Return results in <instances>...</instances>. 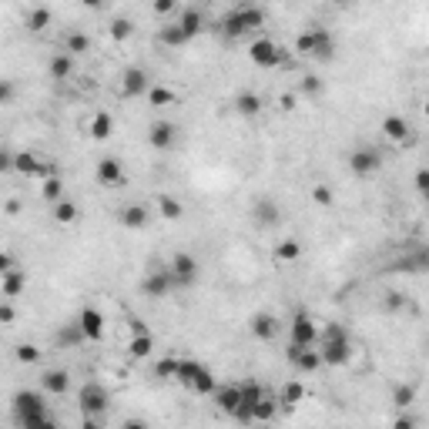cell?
Segmentation results:
<instances>
[{"instance_id":"6da1fadb","label":"cell","mask_w":429,"mask_h":429,"mask_svg":"<svg viewBox=\"0 0 429 429\" xmlns=\"http://www.w3.org/2000/svg\"><path fill=\"white\" fill-rule=\"evenodd\" d=\"M318 353H322V366H346L353 359V342H349V332L339 325V322H329L325 329H318Z\"/></svg>"},{"instance_id":"7a4b0ae2","label":"cell","mask_w":429,"mask_h":429,"mask_svg":"<svg viewBox=\"0 0 429 429\" xmlns=\"http://www.w3.org/2000/svg\"><path fill=\"white\" fill-rule=\"evenodd\" d=\"M261 24H265V10H261V7H255V3H238L232 14H225L222 34L235 40V38L252 34V31H259Z\"/></svg>"},{"instance_id":"3957f363","label":"cell","mask_w":429,"mask_h":429,"mask_svg":"<svg viewBox=\"0 0 429 429\" xmlns=\"http://www.w3.org/2000/svg\"><path fill=\"white\" fill-rule=\"evenodd\" d=\"M14 419H17L20 426H51L44 396L34 389L17 392V396H14Z\"/></svg>"},{"instance_id":"277c9868","label":"cell","mask_w":429,"mask_h":429,"mask_svg":"<svg viewBox=\"0 0 429 429\" xmlns=\"http://www.w3.org/2000/svg\"><path fill=\"white\" fill-rule=\"evenodd\" d=\"M248 57H252V64H255V67H265V71H268V67H282L289 54H285V51H282L272 38H259L252 47H248Z\"/></svg>"},{"instance_id":"5b68a950","label":"cell","mask_w":429,"mask_h":429,"mask_svg":"<svg viewBox=\"0 0 429 429\" xmlns=\"http://www.w3.org/2000/svg\"><path fill=\"white\" fill-rule=\"evenodd\" d=\"M77 403H81V412L84 416H91V419H97V416H104L108 412V389L104 386H97V382H88V386H81V392H77Z\"/></svg>"},{"instance_id":"8992f818","label":"cell","mask_w":429,"mask_h":429,"mask_svg":"<svg viewBox=\"0 0 429 429\" xmlns=\"http://www.w3.org/2000/svg\"><path fill=\"white\" fill-rule=\"evenodd\" d=\"M168 268H171V275H175V285H181V289L195 285V279H198V259L188 255V252H178L168 261Z\"/></svg>"},{"instance_id":"52a82bcc","label":"cell","mask_w":429,"mask_h":429,"mask_svg":"<svg viewBox=\"0 0 429 429\" xmlns=\"http://www.w3.org/2000/svg\"><path fill=\"white\" fill-rule=\"evenodd\" d=\"M171 289H175V275H171V268H154L145 275L141 282V292L148 296V299H165Z\"/></svg>"},{"instance_id":"ba28073f","label":"cell","mask_w":429,"mask_h":429,"mask_svg":"<svg viewBox=\"0 0 429 429\" xmlns=\"http://www.w3.org/2000/svg\"><path fill=\"white\" fill-rule=\"evenodd\" d=\"M379 165H382V158H379V151L375 148H355L353 154H349V171H353L355 178H369V175H375Z\"/></svg>"},{"instance_id":"9c48e42d","label":"cell","mask_w":429,"mask_h":429,"mask_svg":"<svg viewBox=\"0 0 429 429\" xmlns=\"http://www.w3.org/2000/svg\"><path fill=\"white\" fill-rule=\"evenodd\" d=\"M261 396H265V389H261L259 382H242V406L235 410V416L232 419H238V423H255V403H259Z\"/></svg>"},{"instance_id":"30bf717a","label":"cell","mask_w":429,"mask_h":429,"mask_svg":"<svg viewBox=\"0 0 429 429\" xmlns=\"http://www.w3.org/2000/svg\"><path fill=\"white\" fill-rule=\"evenodd\" d=\"M285 355H289V362H292L299 373H316L318 366H322V353L312 349V346H296V342H292Z\"/></svg>"},{"instance_id":"8fae6325","label":"cell","mask_w":429,"mask_h":429,"mask_svg":"<svg viewBox=\"0 0 429 429\" xmlns=\"http://www.w3.org/2000/svg\"><path fill=\"white\" fill-rule=\"evenodd\" d=\"M289 336H292L296 346H318V325L305 312H299L292 318V325H289Z\"/></svg>"},{"instance_id":"7c38bea8","label":"cell","mask_w":429,"mask_h":429,"mask_svg":"<svg viewBox=\"0 0 429 429\" xmlns=\"http://www.w3.org/2000/svg\"><path fill=\"white\" fill-rule=\"evenodd\" d=\"M151 91V77L148 71H141V67H128L124 74H121V97H141V94Z\"/></svg>"},{"instance_id":"4fadbf2b","label":"cell","mask_w":429,"mask_h":429,"mask_svg":"<svg viewBox=\"0 0 429 429\" xmlns=\"http://www.w3.org/2000/svg\"><path fill=\"white\" fill-rule=\"evenodd\" d=\"M175 141H178V128L171 121H154L148 128V145L154 151H171Z\"/></svg>"},{"instance_id":"5bb4252c","label":"cell","mask_w":429,"mask_h":429,"mask_svg":"<svg viewBox=\"0 0 429 429\" xmlns=\"http://www.w3.org/2000/svg\"><path fill=\"white\" fill-rule=\"evenodd\" d=\"M77 322H81V329H84V339H88V342H101V339H104V316H101L97 309L84 305L81 316H77Z\"/></svg>"},{"instance_id":"9a60e30c","label":"cell","mask_w":429,"mask_h":429,"mask_svg":"<svg viewBox=\"0 0 429 429\" xmlns=\"http://www.w3.org/2000/svg\"><path fill=\"white\" fill-rule=\"evenodd\" d=\"M94 178H97L101 185L118 188L121 181H124V168H121V158H101V161H97V168H94Z\"/></svg>"},{"instance_id":"2e32d148","label":"cell","mask_w":429,"mask_h":429,"mask_svg":"<svg viewBox=\"0 0 429 429\" xmlns=\"http://www.w3.org/2000/svg\"><path fill=\"white\" fill-rule=\"evenodd\" d=\"M248 329H252V336L259 339V342H272V339L279 336V318L272 316V312H255L252 322H248Z\"/></svg>"},{"instance_id":"e0dca14e","label":"cell","mask_w":429,"mask_h":429,"mask_svg":"<svg viewBox=\"0 0 429 429\" xmlns=\"http://www.w3.org/2000/svg\"><path fill=\"white\" fill-rule=\"evenodd\" d=\"M215 406L228 416H235V410L242 406V386H218L215 389Z\"/></svg>"},{"instance_id":"ac0fdd59","label":"cell","mask_w":429,"mask_h":429,"mask_svg":"<svg viewBox=\"0 0 429 429\" xmlns=\"http://www.w3.org/2000/svg\"><path fill=\"white\" fill-rule=\"evenodd\" d=\"M40 386L47 396H64V392L71 389V375L64 373V369H47V373L40 375Z\"/></svg>"},{"instance_id":"d6986e66","label":"cell","mask_w":429,"mask_h":429,"mask_svg":"<svg viewBox=\"0 0 429 429\" xmlns=\"http://www.w3.org/2000/svg\"><path fill=\"white\" fill-rule=\"evenodd\" d=\"M24 289H27V275H24L20 268H14V272H3V275H0V296H3V299H17Z\"/></svg>"},{"instance_id":"ffe728a7","label":"cell","mask_w":429,"mask_h":429,"mask_svg":"<svg viewBox=\"0 0 429 429\" xmlns=\"http://www.w3.org/2000/svg\"><path fill=\"white\" fill-rule=\"evenodd\" d=\"M382 134L389 138V141H410V121L403 118V114H389L386 121H382Z\"/></svg>"},{"instance_id":"44dd1931","label":"cell","mask_w":429,"mask_h":429,"mask_svg":"<svg viewBox=\"0 0 429 429\" xmlns=\"http://www.w3.org/2000/svg\"><path fill=\"white\" fill-rule=\"evenodd\" d=\"M316 31V47H312V57H318V60H332V54H336V38L325 31V27H312Z\"/></svg>"},{"instance_id":"7402d4cb","label":"cell","mask_w":429,"mask_h":429,"mask_svg":"<svg viewBox=\"0 0 429 429\" xmlns=\"http://www.w3.org/2000/svg\"><path fill=\"white\" fill-rule=\"evenodd\" d=\"M178 24H181V31L188 34V40L198 38V34L205 31V17H202V10H198V7H188L185 14L178 17Z\"/></svg>"},{"instance_id":"603a6c76","label":"cell","mask_w":429,"mask_h":429,"mask_svg":"<svg viewBox=\"0 0 429 429\" xmlns=\"http://www.w3.org/2000/svg\"><path fill=\"white\" fill-rule=\"evenodd\" d=\"M88 131H91L94 141H108V138L114 134V118L108 111H97L91 118V128H88Z\"/></svg>"},{"instance_id":"cb8c5ba5","label":"cell","mask_w":429,"mask_h":429,"mask_svg":"<svg viewBox=\"0 0 429 429\" xmlns=\"http://www.w3.org/2000/svg\"><path fill=\"white\" fill-rule=\"evenodd\" d=\"M279 396H272V392H265L259 403H255V423H268V419H275L279 416Z\"/></svg>"},{"instance_id":"d4e9b609","label":"cell","mask_w":429,"mask_h":429,"mask_svg":"<svg viewBox=\"0 0 429 429\" xmlns=\"http://www.w3.org/2000/svg\"><path fill=\"white\" fill-rule=\"evenodd\" d=\"M261 97L259 94H252V91H242L238 97H235V111L242 114V118H255V114H261Z\"/></svg>"},{"instance_id":"484cf974","label":"cell","mask_w":429,"mask_h":429,"mask_svg":"<svg viewBox=\"0 0 429 429\" xmlns=\"http://www.w3.org/2000/svg\"><path fill=\"white\" fill-rule=\"evenodd\" d=\"M51 215H54L57 225H74L77 218H81V208H77L74 202H67V198H60V202H54Z\"/></svg>"},{"instance_id":"4316f807","label":"cell","mask_w":429,"mask_h":429,"mask_svg":"<svg viewBox=\"0 0 429 429\" xmlns=\"http://www.w3.org/2000/svg\"><path fill=\"white\" fill-rule=\"evenodd\" d=\"M47 71L54 81H67L71 71H74V54H54L51 57V64H47Z\"/></svg>"},{"instance_id":"83f0119b","label":"cell","mask_w":429,"mask_h":429,"mask_svg":"<svg viewBox=\"0 0 429 429\" xmlns=\"http://www.w3.org/2000/svg\"><path fill=\"white\" fill-rule=\"evenodd\" d=\"M121 225L124 228H145L148 225V208L145 205H128V208H121Z\"/></svg>"},{"instance_id":"f1b7e54d","label":"cell","mask_w":429,"mask_h":429,"mask_svg":"<svg viewBox=\"0 0 429 429\" xmlns=\"http://www.w3.org/2000/svg\"><path fill=\"white\" fill-rule=\"evenodd\" d=\"M151 349H154V339H151V332H131L128 353L134 355V359H148Z\"/></svg>"},{"instance_id":"f546056e","label":"cell","mask_w":429,"mask_h":429,"mask_svg":"<svg viewBox=\"0 0 429 429\" xmlns=\"http://www.w3.org/2000/svg\"><path fill=\"white\" fill-rule=\"evenodd\" d=\"M302 259V245L296 242V238H282L279 245H275V261H282V265H292V261Z\"/></svg>"},{"instance_id":"4dcf8cb0","label":"cell","mask_w":429,"mask_h":429,"mask_svg":"<svg viewBox=\"0 0 429 429\" xmlns=\"http://www.w3.org/2000/svg\"><path fill=\"white\" fill-rule=\"evenodd\" d=\"M51 24H54V14H51L47 7H34V10L27 14V31H34V34H44Z\"/></svg>"},{"instance_id":"1f68e13d","label":"cell","mask_w":429,"mask_h":429,"mask_svg":"<svg viewBox=\"0 0 429 429\" xmlns=\"http://www.w3.org/2000/svg\"><path fill=\"white\" fill-rule=\"evenodd\" d=\"M158 44L161 47H181V44H188V34L181 31V24H168V27H161Z\"/></svg>"},{"instance_id":"d6a6232c","label":"cell","mask_w":429,"mask_h":429,"mask_svg":"<svg viewBox=\"0 0 429 429\" xmlns=\"http://www.w3.org/2000/svg\"><path fill=\"white\" fill-rule=\"evenodd\" d=\"M302 399H305V386H302V382H296V379H292V382H285V386L279 389V403H282V406H299Z\"/></svg>"},{"instance_id":"836d02e7","label":"cell","mask_w":429,"mask_h":429,"mask_svg":"<svg viewBox=\"0 0 429 429\" xmlns=\"http://www.w3.org/2000/svg\"><path fill=\"white\" fill-rule=\"evenodd\" d=\"M158 211H161V218H168V222H178V218L185 215L181 202L171 198V195H158Z\"/></svg>"},{"instance_id":"e575fe53","label":"cell","mask_w":429,"mask_h":429,"mask_svg":"<svg viewBox=\"0 0 429 429\" xmlns=\"http://www.w3.org/2000/svg\"><path fill=\"white\" fill-rule=\"evenodd\" d=\"M188 389L198 392V396H215V389H218V386H215V375H211V369H202V373L191 379V386H188Z\"/></svg>"},{"instance_id":"d590c367","label":"cell","mask_w":429,"mask_h":429,"mask_svg":"<svg viewBox=\"0 0 429 429\" xmlns=\"http://www.w3.org/2000/svg\"><path fill=\"white\" fill-rule=\"evenodd\" d=\"M40 195H44V202H60L64 198V181H60V175H51V178H44V185H40Z\"/></svg>"},{"instance_id":"8d00e7d4","label":"cell","mask_w":429,"mask_h":429,"mask_svg":"<svg viewBox=\"0 0 429 429\" xmlns=\"http://www.w3.org/2000/svg\"><path fill=\"white\" fill-rule=\"evenodd\" d=\"M202 369H205V366H202L198 359H178V382H181V386H191V379L202 373Z\"/></svg>"},{"instance_id":"74e56055","label":"cell","mask_w":429,"mask_h":429,"mask_svg":"<svg viewBox=\"0 0 429 429\" xmlns=\"http://www.w3.org/2000/svg\"><path fill=\"white\" fill-rule=\"evenodd\" d=\"M148 101H151V108H168V104H175V91L165 88V84H151Z\"/></svg>"},{"instance_id":"f35d334b","label":"cell","mask_w":429,"mask_h":429,"mask_svg":"<svg viewBox=\"0 0 429 429\" xmlns=\"http://www.w3.org/2000/svg\"><path fill=\"white\" fill-rule=\"evenodd\" d=\"M255 222L259 225H275L279 222V208H275V202H265V198H261L259 205H255Z\"/></svg>"},{"instance_id":"ab89813d","label":"cell","mask_w":429,"mask_h":429,"mask_svg":"<svg viewBox=\"0 0 429 429\" xmlns=\"http://www.w3.org/2000/svg\"><path fill=\"white\" fill-rule=\"evenodd\" d=\"M131 34H134V24H131L128 17H114L111 20V40L124 44V40H131Z\"/></svg>"},{"instance_id":"60d3db41","label":"cell","mask_w":429,"mask_h":429,"mask_svg":"<svg viewBox=\"0 0 429 429\" xmlns=\"http://www.w3.org/2000/svg\"><path fill=\"white\" fill-rule=\"evenodd\" d=\"M88 51H91V38L88 34H81V31L67 34V54H88Z\"/></svg>"},{"instance_id":"b9f144b4","label":"cell","mask_w":429,"mask_h":429,"mask_svg":"<svg viewBox=\"0 0 429 429\" xmlns=\"http://www.w3.org/2000/svg\"><path fill=\"white\" fill-rule=\"evenodd\" d=\"M154 375H158V379H178V359H161V362H158V366H154Z\"/></svg>"},{"instance_id":"7bdbcfd3","label":"cell","mask_w":429,"mask_h":429,"mask_svg":"<svg viewBox=\"0 0 429 429\" xmlns=\"http://www.w3.org/2000/svg\"><path fill=\"white\" fill-rule=\"evenodd\" d=\"M412 399H416V389H412V386H396V389H392V403H396L399 410H406Z\"/></svg>"},{"instance_id":"ee69618b","label":"cell","mask_w":429,"mask_h":429,"mask_svg":"<svg viewBox=\"0 0 429 429\" xmlns=\"http://www.w3.org/2000/svg\"><path fill=\"white\" fill-rule=\"evenodd\" d=\"M312 47H316V31H305V34L296 38V51H299V54L312 57Z\"/></svg>"},{"instance_id":"f6af8a7d","label":"cell","mask_w":429,"mask_h":429,"mask_svg":"<svg viewBox=\"0 0 429 429\" xmlns=\"http://www.w3.org/2000/svg\"><path fill=\"white\" fill-rule=\"evenodd\" d=\"M312 202H316V205H322V208H329V205H332V188H329V185H316V188H312Z\"/></svg>"},{"instance_id":"bcb514c9","label":"cell","mask_w":429,"mask_h":429,"mask_svg":"<svg viewBox=\"0 0 429 429\" xmlns=\"http://www.w3.org/2000/svg\"><path fill=\"white\" fill-rule=\"evenodd\" d=\"M17 359L31 366V362H38V359H40V349H38V346H31V342H24V346H17Z\"/></svg>"},{"instance_id":"7dc6e473","label":"cell","mask_w":429,"mask_h":429,"mask_svg":"<svg viewBox=\"0 0 429 429\" xmlns=\"http://www.w3.org/2000/svg\"><path fill=\"white\" fill-rule=\"evenodd\" d=\"M412 185H416V191H419V195H423V198L429 202V168H419V171H416Z\"/></svg>"},{"instance_id":"c3c4849f","label":"cell","mask_w":429,"mask_h":429,"mask_svg":"<svg viewBox=\"0 0 429 429\" xmlns=\"http://www.w3.org/2000/svg\"><path fill=\"white\" fill-rule=\"evenodd\" d=\"M151 10H154L158 17H165V14H171V10H175V0H154V3H151Z\"/></svg>"},{"instance_id":"681fc988","label":"cell","mask_w":429,"mask_h":429,"mask_svg":"<svg viewBox=\"0 0 429 429\" xmlns=\"http://www.w3.org/2000/svg\"><path fill=\"white\" fill-rule=\"evenodd\" d=\"M302 91H305V94H322V81L309 74L305 81H302Z\"/></svg>"},{"instance_id":"f907efd6","label":"cell","mask_w":429,"mask_h":429,"mask_svg":"<svg viewBox=\"0 0 429 429\" xmlns=\"http://www.w3.org/2000/svg\"><path fill=\"white\" fill-rule=\"evenodd\" d=\"M0 322H3V325L14 322V305H10V299H3V305H0Z\"/></svg>"},{"instance_id":"816d5d0a","label":"cell","mask_w":429,"mask_h":429,"mask_svg":"<svg viewBox=\"0 0 429 429\" xmlns=\"http://www.w3.org/2000/svg\"><path fill=\"white\" fill-rule=\"evenodd\" d=\"M403 305H406V299L399 292H386V309H403Z\"/></svg>"},{"instance_id":"f5cc1de1","label":"cell","mask_w":429,"mask_h":429,"mask_svg":"<svg viewBox=\"0 0 429 429\" xmlns=\"http://www.w3.org/2000/svg\"><path fill=\"white\" fill-rule=\"evenodd\" d=\"M14 268H17V265H14V255L3 252V255H0V275H3V272H14Z\"/></svg>"},{"instance_id":"db71d44e","label":"cell","mask_w":429,"mask_h":429,"mask_svg":"<svg viewBox=\"0 0 429 429\" xmlns=\"http://www.w3.org/2000/svg\"><path fill=\"white\" fill-rule=\"evenodd\" d=\"M10 97H14V84H10V81H3V88H0V101L7 104Z\"/></svg>"},{"instance_id":"11a10c76","label":"cell","mask_w":429,"mask_h":429,"mask_svg":"<svg viewBox=\"0 0 429 429\" xmlns=\"http://www.w3.org/2000/svg\"><path fill=\"white\" fill-rule=\"evenodd\" d=\"M396 426H399V429H410V426H416V419H410V416H399V419H396Z\"/></svg>"},{"instance_id":"9f6ffc18","label":"cell","mask_w":429,"mask_h":429,"mask_svg":"<svg viewBox=\"0 0 429 429\" xmlns=\"http://www.w3.org/2000/svg\"><path fill=\"white\" fill-rule=\"evenodd\" d=\"M282 111H292V94H282Z\"/></svg>"},{"instance_id":"6f0895ef","label":"cell","mask_w":429,"mask_h":429,"mask_svg":"<svg viewBox=\"0 0 429 429\" xmlns=\"http://www.w3.org/2000/svg\"><path fill=\"white\" fill-rule=\"evenodd\" d=\"M128 325H131V332H148V329H145V325H141V322H138V318H131Z\"/></svg>"},{"instance_id":"680465c9","label":"cell","mask_w":429,"mask_h":429,"mask_svg":"<svg viewBox=\"0 0 429 429\" xmlns=\"http://www.w3.org/2000/svg\"><path fill=\"white\" fill-rule=\"evenodd\" d=\"M81 3H84V7H88V10H97V7H101V3H104V0H81Z\"/></svg>"},{"instance_id":"91938a15","label":"cell","mask_w":429,"mask_h":429,"mask_svg":"<svg viewBox=\"0 0 429 429\" xmlns=\"http://www.w3.org/2000/svg\"><path fill=\"white\" fill-rule=\"evenodd\" d=\"M423 111H426V118H429V101H426V108H423Z\"/></svg>"},{"instance_id":"94428289","label":"cell","mask_w":429,"mask_h":429,"mask_svg":"<svg viewBox=\"0 0 429 429\" xmlns=\"http://www.w3.org/2000/svg\"><path fill=\"white\" fill-rule=\"evenodd\" d=\"M238 3H255V0H238Z\"/></svg>"},{"instance_id":"6125c7cd","label":"cell","mask_w":429,"mask_h":429,"mask_svg":"<svg viewBox=\"0 0 429 429\" xmlns=\"http://www.w3.org/2000/svg\"><path fill=\"white\" fill-rule=\"evenodd\" d=\"M329 3H342V0H329Z\"/></svg>"}]
</instances>
